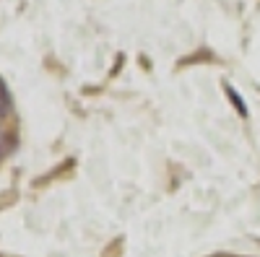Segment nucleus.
I'll use <instances>...</instances> for the list:
<instances>
[{
	"instance_id": "2",
	"label": "nucleus",
	"mask_w": 260,
	"mask_h": 257,
	"mask_svg": "<svg viewBox=\"0 0 260 257\" xmlns=\"http://www.w3.org/2000/svg\"><path fill=\"white\" fill-rule=\"evenodd\" d=\"M11 96H8V91H6V86H3V81H0V101H8Z\"/></svg>"
},
{
	"instance_id": "1",
	"label": "nucleus",
	"mask_w": 260,
	"mask_h": 257,
	"mask_svg": "<svg viewBox=\"0 0 260 257\" xmlns=\"http://www.w3.org/2000/svg\"><path fill=\"white\" fill-rule=\"evenodd\" d=\"M11 151H13V138L3 133V135H0V161H3Z\"/></svg>"
}]
</instances>
